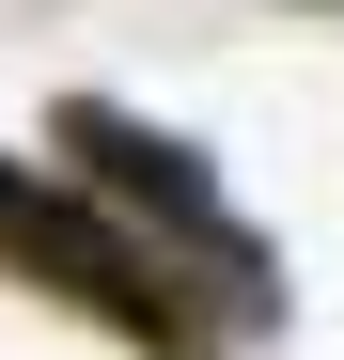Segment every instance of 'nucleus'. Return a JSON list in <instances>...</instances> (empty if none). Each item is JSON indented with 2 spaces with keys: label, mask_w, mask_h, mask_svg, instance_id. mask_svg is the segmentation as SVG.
I'll return each mask as SVG.
<instances>
[{
  "label": "nucleus",
  "mask_w": 344,
  "mask_h": 360,
  "mask_svg": "<svg viewBox=\"0 0 344 360\" xmlns=\"http://www.w3.org/2000/svg\"><path fill=\"white\" fill-rule=\"evenodd\" d=\"M0 251H16V266H47V282H63V297H94V314L110 329H141V345H172V297L126 266V235H110L79 188H32V172L16 157H0Z\"/></svg>",
  "instance_id": "1"
},
{
  "label": "nucleus",
  "mask_w": 344,
  "mask_h": 360,
  "mask_svg": "<svg viewBox=\"0 0 344 360\" xmlns=\"http://www.w3.org/2000/svg\"><path fill=\"white\" fill-rule=\"evenodd\" d=\"M94 172H110V188H126V204H157L172 235H204V251H235V204H219V172L188 157V141H157V126H126V110H79V126H63Z\"/></svg>",
  "instance_id": "2"
}]
</instances>
